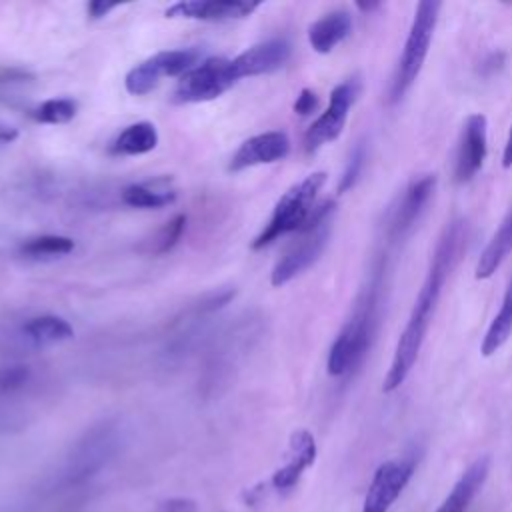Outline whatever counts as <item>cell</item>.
Instances as JSON below:
<instances>
[{
    "mask_svg": "<svg viewBox=\"0 0 512 512\" xmlns=\"http://www.w3.org/2000/svg\"><path fill=\"white\" fill-rule=\"evenodd\" d=\"M468 242H470V226L464 218H454L444 226V230L434 246L426 278H424L420 292L414 300L406 328L402 330V334L396 342L394 356H392L390 368H388L384 384H382L384 392H392V390L400 388L404 384V380L408 378V374L420 354V348L424 344V338H426L428 326L432 322V316L436 312L444 284H446L448 276L452 274V270L456 268V264L460 262V258L464 256Z\"/></svg>",
    "mask_w": 512,
    "mask_h": 512,
    "instance_id": "cell-1",
    "label": "cell"
},
{
    "mask_svg": "<svg viewBox=\"0 0 512 512\" xmlns=\"http://www.w3.org/2000/svg\"><path fill=\"white\" fill-rule=\"evenodd\" d=\"M384 274H386V258L380 256L376 268L360 292L356 306L334 338L330 352H328V374L330 376H344L352 372L368 354L376 326L380 316V300L384 288Z\"/></svg>",
    "mask_w": 512,
    "mask_h": 512,
    "instance_id": "cell-2",
    "label": "cell"
},
{
    "mask_svg": "<svg viewBox=\"0 0 512 512\" xmlns=\"http://www.w3.org/2000/svg\"><path fill=\"white\" fill-rule=\"evenodd\" d=\"M440 8H442V4L438 0L418 2L408 38L404 42L402 56L398 60L396 72L390 82V90H388L390 104L400 102L402 96L410 90V86L416 82V78L424 66V60L428 56V48H430V42L434 36Z\"/></svg>",
    "mask_w": 512,
    "mask_h": 512,
    "instance_id": "cell-3",
    "label": "cell"
},
{
    "mask_svg": "<svg viewBox=\"0 0 512 512\" xmlns=\"http://www.w3.org/2000/svg\"><path fill=\"white\" fill-rule=\"evenodd\" d=\"M326 182V172H314L294 184L276 202L264 230L254 238L252 248L260 250L288 232H300L312 216L314 200Z\"/></svg>",
    "mask_w": 512,
    "mask_h": 512,
    "instance_id": "cell-4",
    "label": "cell"
},
{
    "mask_svg": "<svg viewBox=\"0 0 512 512\" xmlns=\"http://www.w3.org/2000/svg\"><path fill=\"white\" fill-rule=\"evenodd\" d=\"M334 208L336 204L332 200H326L324 204L312 210L310 220L300 230L302 238L294 242L290 250L272 268V286H284L286 282L308 270L320 258L330 238V218L334 214Z\"/></svg>",
    "mask_w": 512,
    "mask_h": 512,
    "instance_id": "cell-5",
    "label": "cell"
},
{
    "mask_svg": "<svg viewBox=\"0 0 512 512\" xmlns=\"http://www.w3.org/2000/svg\"><path fill=\"white\" fill-rule=\"evenodd\" d=\"M120 428L114 422H102L90 428L78 444L72 448L66 464V480L82 482L94 476L102 466H106L120 448Z\"/></svg>",
    "mask_w": 512,
    "mask_h": 512,
    "instance_id": "cell-6",
    "label": "cell"
},
{
    "mask_svg": "<svg viewBox=\"0 0 512 512\" xmlns=\"http://www.w3.org/2000/svg\"><path fill=\"white\" fill-rule=\"evenodd\" d=\"M236 84L228 58H208L180 76L172 102L196 104L222 96Z\"/></svg>",
    "mask_w": 512,
    "mask_h": 512,
    "instance_id": "cell-7",
    "label": "cell"
},
{
    "mask_svg": "<svg viewBox=\"0 0 512 512\" xmlns=\"http://www.w3.org/2000/svg\"><path fill=\"white\" fill-rule=\"evenodd\" d=\"M200 52L196 48H180L158 52L144 62L136 64L124 78V86L130 94L142 96L154 90L164 76H182L198 62Z\"/></svg>",
    "mask_w": 512,
    "mask_h": 512,
    "instance_id": "cell-8",
    "label": "cell"
},
{
    "mask_svg": "<svg viewBox=\"0 0 512 512\" xmlns=\"http://www.w3.org/2000/svg\"><path fill=\"white\" fill-rule=\"evenodd\" d=\"M436 188V176L434 174H424L416 180H412L404 192L396 198V202L390 206L386 214V244L394 246L398 244L418 222L420 214L424 212L428 200L432 198Z\"/></svg>",
    "mask_w": 512,
    "mask_h": 512,
    "instance_id": "cell-9",
    "label": "cell"
},
{
    "mask_svg": "<svg viewBox=\"0 0 512 512\" xmlns=\"http://www.w3.org/2000/svg\"><path fill=\"white\" fill-rule=\"evenodd\" d=\"M360 94V80L358 76L348 78L340 82L332 92H330V102L328 108L312 122L304 136V148L306 152H316L320 146L336 140L346 124L348 110L356 102Z\"/></svg>",
    "mask_w": 512,
    "mask_h": 512,
    "instance_id": "cell-10",
    "label": "cell"
},
{
    "mask_svg": "<svg viewBox=\"0 0 512 512\" xmlns=\"http://www.w3.org/2000/svg\"><path fill=\"white\" fill-rule=\"evenodd\" d=\"M416 462L412 458H394L382 462L366 490L362 512H390L414 474Z\"/></svg>",
    "mask_w": 512,
    "mask_h": 512,
    "instance_id": "cell-11",
    "label": "cell"
},
{
    "mask_svg": "<svg viewBox=\"0 0 512 512\" xmlns=\"http://www.w3.org/2000/svg\"><path fill=\"white\" fill-rule=\"evenodd\" d=\"M488 152V120L484 114H470L462 126L456 162H454V180L464 184L474 178L482 168Z\"/></svg>",
    "mask_w": 512,
    "mask_h": 512,
    "instance_id": "cell-12",
    "label": "cell"
},
{
    "mask_svg": "<svg viewBox=\"0 0 512 512\" xmlns=\"http://www.w3.org/2000/svg\"><path fill=\"white\" fill-rule=\"evenodd\" d=\"M290 54H292V48L288 40L272 38L232 58L230 68L238 82L240 78H246V76H260V74H270L280 70L290 60Z\"/></svg>",
    "mask_w": 512,
    "mask_h": 512,
    "instance_id": "cell-13",
    "label": "cell"
},
{
    "mask_svg": "<svg viewBox=\"0 0 512 512\" xmlns=\"http://www.w3.org/2000/svg\"><path fill=\"white\" fill-rule=\"evenodd\" d=\"M290 152V140L280 130H270L256 134L240 144V148L230 158V170L240 172L258 164H272L286 158Z\"/></svg>",
    "mask_w": 512,
    "mask_h": 512,
    "instance_id": "cell-14",
    "label": "cell"
},
{
    "mask_svg": "<svg viewBox=\"0 0 512 512\" xmlns=\"http://www.w3.org/2000/svg\"><path fill=\"white\" fill-rule=\"evenodd\" d=\"M260 2L256 0H182L166 10L168 18H192V20H232L250 16Z\"/></svg>",
    "mask_w": 512,
    "mask_h": 512,
    "instance_id": "cell-15",
    "label": "cell"
},
{
    "mask_svg": "<svg viewBox=\"0 0 512 512\" xmlns=\"http://www.w3.org/2000/svg\"><path fill=\"white\" fill-rule=\"evenodd\" d=\"M490 472V458L482 456L474 460L454 482L442 504L436 508V512H468L472 500L482 490L486 478Z\"/></svg>",
    "mask_w": 512,
    "mask_h": 512,
    "instance_id": "cell-16",
    "label": "cell"
},
{
    "mask_svg": "<svg viewBox=\"0 0 512 512\" xmlns=\"http://www.w3.org/2000/svg\"><path fill=\"white\" fill-rule=\"evenodd\" d=\"M290 460L284 468H280L274 476V486L278 490H290L300 480L302 472L316 458V442L308 430H298L290 442Z\"/></svg>",
    "mask_w": 512,
    "mask_h": 512,
    "instance_id": "cell-17",
    "label": "cell"
},
{
    "mask_svg": "<svg viewBox=\"0 0 512 512\" xmlns=\"http://www.w3.org/2000/svg\"><path fill=\"white\" fill-rule=\"evenodd\" d=\"M352 32V18L346 10H334L318 18L308 28V42L310 46L320 52L328 54L332 48H336L342 40H346Z\"/></svg>",
    "mask_w": 512,
    "mask_h": 512,
    "instance_id": "cell-18",
    "label": "cell"
},
{
    "mask_svg": "<svg viewBox=\"0 0 512 512\" xmlns=\"http://www.w3.org/2000/svg\"><path fill=\"white\" fill-rule=\"evenodd\" d=\"M20 332H22V338L34 348L60 344V342L72 340L74 336V328L68 324V320L56 314H40V316L28 318L22 324Z\"/></svg>",
    "mask_w": 512,
    "mask_h": 512,
    "instance_id": "cell-19",
    "label": "cell"
},
{
    "mask_svg": "<svg viewBox=\"0 0 512 512\" xmlns=\"http://www.w3.org/2000/svg\"><path fill=\"white\" fill-rule=\"evenodd\" d=\"M120 198L132 208H162L176 200V188L170 178H154L126 186L120 192Z\"/></svg>",
    "mask_w": 512,
    "mask_h": 512,
    "instance_id": "cell-20",
    "label": "cell"
},
{
    "mask_svg": "<svg viewBox=\"0 0 512 512\" xmlns=\"http://www.w3.org/2000/svg\"><path fill=\"white\" fill-rule=\"evenodd\" d=\"M510 252H512V206L478 258L476 274H474L476 280L490 278L502 266V262L508 258Z\"/></svg>",
    "mask_w": 512,
    "mask_h": 512,
    "instance_id": "cell-21",
    "label": "cell"
},
{
    "mask_svg": "<svg viewBox=\"0 0 512 512\" xmlns=\"http://www.w3.org/2000/svg\"><path fill=\"white\" fill-rule=\"evenodd\" d=\"M158 146V130L152 122H136L126 126L110 144V152L118 156L148 154Z\"/></svg>",
    "mask_w": 512,
    "mask_h": 512,
    "instance_id": "cell-22",
    "label": "cell"
},
{
    "mask_svg": "<svg viewBox=\"0 0 512 512\" xmlns=\"http://www.w3.org/2000/svg\"><path fill=\"white\" fill-rule=\"evenodd\" d=\"M510 334H512V278L504 292L500 310L492 318V322L486 330V336L482 340V354L492 356L494 352H498L506 344Z\"/></svg>",
    "mask_w": 512,
    "mask_h": 512,
    "instance_id": "cell-23",
    "label": "cell"
},
{
    "mask_svg": "<svg viewBox=\"0 0 512 512\" xmlns=\"http://www.w3.org/2000/svg\"><path fill=\"white\" fill-rule=\"evenodd\" d=\"M74 246H76L74 240L68 236L42 234V236H34V238H28L26 242H22L18 252H20V256H24L28 260H52V258L70 254L74 250Z\"/></svg>",
    "mask_w": 512,
    "mask_h": 512,
    "instance_id": "cell-24",
    "label": "cell"
},
{
    "mask_svg": "<svg viewBox=\"0 0 512 512\" xmlns=\"http://www.w3.org/2000/svg\"><path fill=\"white\" fill-rule=\"evenodd\" d=\"M36 84V76L22 68L0 70V102L8 106L22 104Z\"/></svg>",
    "mask_w": 512,
    "mask_h": 512,
    "instance_id": "cell-25",
    "label": "cell"
},
{
    "mask_svg": "<svg viewBox=\"0 0 512 512\" xmlns=\"http://www.w3.org/2000/svg\"><path fill=\"white\" fill-rule=\"evenodd\" d=\"M78 112V102L72 98H50L38 104L30 116L40 124H66Z\"/></svg>",
    "mask_w": 512,
    "mask_h": 512,
    "instance_id": "cell-26",
    "label": "cell"
},
{
    "mask_svg": "<svg viewBox=\"0 0 512 512\" xmlns=\"http://www.w3.org/2000/svg\"><path fill=\"white\" fill-rule=\"evenodd\" d=\"M186 222H188L186 214H176L174 218L164 222L154 232V236L148 240V252L156 254V256L170 252L178 244V240L182 238V234L186 230Z\"/></svg>",
    "mask_w": 512,
    "mask_h": 512,
    "instance_id": "cell-27",
    "label": "cell"
},
{
    "mask_svg": "<svg viewBox=\"0 0 512 512\" xmlns=\"http://www.w3.org/2000/svg\"><path fill=\"white\" fill-rule=\"evenodd\" d=\"M366 142L360 140L356 142V146L352 148L350 152V158L346 162V168L342 172V178H340V184H338V192H348L350 188H354V184L358 182L360 174H362V168L366 164Z\"/></svg>",
    "mask_w": 512,
    "mask_h": 512,
    "instance_id": "cell-28",
    "label": "cell"
},
{
    "mask_svg": "<svg viewBox=\"0 0 512 512\" xmlns=\"http://www.w3.org/2000/svg\"><path fill=\"white\" fill-rule=\"evenodd\" d=\"M30 378L28 366H8L0 370V392H12L22 388Z\"/></svg>",
    "mask_w": 512,
    "mask_h": 512,
    "instance_id": "cell-29",
    "label": "cell"
},
{
    "mask_svg": "<svg viewBox=\"0 0 512 512\" xmlns=\"http://www.w3.org/2000/svg\"><path fill=\"white\" fill-rule=\"evenodd\" d=\"M316 108H318V96H316V92L310 90V88H304V90L298 94L296 102H294V112L300 114V116H308V114H312Z\"/></svg>",
    "mask_w": 512,
    "mask_h": 512,
    "instance_id": "cell-30",
    "label": "cell"
},
{
    "mask_svg": "<svg viewBox=\"0 0 512 512\" xmlns=\"http://www.w3.org/2000/svg\"><path fill=\"white\" fill-rule=\"evenodd\" d=\"M114 8H118V4H114V2H104V0H92V2H88V6H86L90 20H100V18L108 16Z\"/></svg>",
    "mask_w": 512,
    "mask_h": 512,
    "instance_id": "cell-31",
    "label": "cell"
},
{
    "mask_svg": "<svg viewBox=\"0 0 512 512\" xmlns=\"http://www.w3.org/2000/svg\"><path fill=\"white\" fill-rule=\"evenodd\" d=\"M194 510H196L194 502L182 500V498H178V500H168V502H164L162 508H160V512H194Z\"/></svg>",
    "mask_w": 512,
    "mask_h": 512,
    "instance_id": "cell-32",
    "label": "cell"
},
{
    "mask_svg": "<svg viewBox=\"0 0 512 512\" xmlns=\"http://www.w3.org/2000/svg\"><path fill=\"white\" fill-rule=\"evenodd\" d=\"M18 138V130L10 124H4L0 122V144H10Z\"/></svg>",
    "mask_w": 512,
    "mask_h": 512,
    "instance_id": "cell-33",
    "label": "cell"
},
{
    "mask_svg": "<svg viewBox=\"0 0 512 512\" xmlns=\"http://www.w3.org/2000/svg\"><path fill=\"white\" fill-rule=\"evenodd\" d=\"M502 166L504 168L512 166V126H510L508 138H506V146H504V154H502Z\"/></svg>",
    "mask_w": 512,
    "mask_h": 512,
    "instance_id": "cell-34",
    "label": "cell"
},
{
    "mask_svg": "<svg viewBox=\"0 0 512 512\" xmlns=\"http://www.w3.org/2000/svg\"><path fill=\"white\" fill-rule=\"evenodd\" d=\"M356 6L364 12H370V10H376L380 6V2H356Z\"/></svg>",
    "mask_w": 512,
    "mask_h": 512,
    "instance_id": "cell-35",
    "label": "cell"
}]
</instances>
